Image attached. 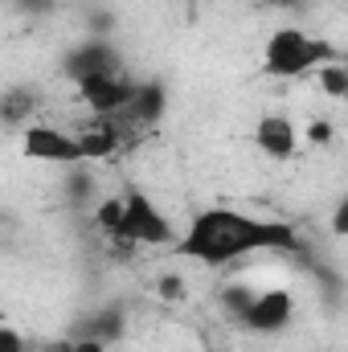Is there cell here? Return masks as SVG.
<instances>
[{
  "label": "cell",
  "instance_id": "obj_15",
  "mask_svg": "<svg viewBox=\"0 0 348 352\" xmlns=\"http://www.w3.org/2000/svg\"><path fill=\"white\" fill-rule=\"evenodd\" d=\"M254 4H274V8H299L303 0H254Z\"/></svg>",
  "mask_w": 348,
  "mask_h": 352
},
{
  "label": "cell",
  "instance_id": "obj_14",
  "mask_svg": "<svg viewBox=\"0 0 348 352\" xmlns=\"http://www.w3.org/2000/svg\"><path fill=\"white\" fill-rule=\"evenodd\" d=\"M312 140H316V144H324V140L332 144V127H328V123H312Z\"/></svg>",
  "mask_w": 348,
  "mask_h": 352
},
{
  "label": "cell",
  "instance_id": "obj_4",
  "mask_svg": "<svg viewBox=\"0 0 348 352\" xmlns=\"http://www.w3.org/2000/svg\"><path fill=\"white\" fill-rule=\"evenodd\" d=\"M21 152L37 164H54V168H74V164H87L83 156V144H78V131H62L54 123H33L21 131Z\"/></svg>",
  "mask_w": 348,
  "mask_h": 352
},
{
  "label": "cell",
  "instance_id": "obj_13",
  "mask_svg": "<svg viewBox=\"0 0 348 352\" xmlns=\"http://www.w3.org/2000/svg\"><path fill=\"white\" fill-rule=\"evenodd\" d=\"M0 352H29V340H25L12 324H4V328H0Z\"/></svg>",
  "mask_w": 348,
  "mask_h": 352
},
{
  "label": "cell",
  "instance_id": "obj_10",
  "mask_svg": "<svg viewBox=\"0 0 348 352\" xmlns=\"http://www.w3.org/2000/svg\"><path fill=\"white\" fill-rule=\"evenodd\" d=\"M37 111H41V98L33 87H4L0 94V115H4V127L8 131H25L37 123Z\"/></svg>",
  "mask_w": 348,
  "mask_h": 352
},
{
  "label": "cell",
  "instance_id": "obj_11",
  "mask_svg": "<svg viewBox=\"0 0 348 352\" xmlns=\"http://www.w3.org/2000/svg\"><path fill=\"white\" fill-rule=\"evenodd\" d=\"M316 87L324 90L328 98H348V66H345V58L328 62V66L316 74Z\"/></svg>",
  "mask_w": 348,
  "mask_h": 352
},
{
  "label": "cell",
  "instance_id": "obj_8",
  "mask_svg": "<svg viewBox=\"0 0 348 352\" xmlns=\"http://www.w3.org/2000/svg\"><path fill=\"white\" fill-rule=\"evenodd\" d=\"M299 127L287 119V115H262L259 123H254V148H259L266 160H291L295 152H299Z\"/></svg>",
  "mask_w": 348,
  "mask_h": 352
},
{
  "label": "cell",
  "instance_id": "obj_9",
  "mask_svg": "<svg viewBox=\"0 0 348 352\" xmlns=\"http://www.w3.org/2000/svg\"><path fill=\"white\" fill-rule=\"evenodd\" d=\"M123 62H119V54L107 45V41H87V45H74L70 54H66V62H62V70H66V78L70 82H83L90 74H102V70H119Z\"/></svg>",
  "mask_w": 348,
  "mask_h": 352
},
{
  "label": "cell",
  "instance_id": "obj_2",
  "mask_svg": "<svg viewBox=\"0 0 348 352\" xmlns=\"http://www.w3.org/2000/svg\"><path fill=\"white\" fill-rule=\"evenodd\" d=\"M336 45L299 29V25H283L274 29L266 41H262V74L266 78H283V82H295V78H307V74H320L328 62H336Z\"/></svg>",
  "mask_w": 348,
  "mask_h": 352
},
{
  "label": "cell",
  "instance_id": "obj_12",
  "mask_svg": "<svg viewBox=\"0 0 348 352\" xmlns=\"http://www.w3.org/2000/svg\"><path fill=\"white\" fill-rule=\"evenodd\" d=\"M328 230H332V238H348V192L332 205V213H328Z\"/></svg>",
  "mask_w": 348,
  "mask_h": 352
},
{
  "label": "cell",
  "instance_id": "obj_7",
  "mask_svg": "<svg viewBox=\"0 0 348 352\" xmlns=\"http://www.w3.org/2000/svg\"><path fill=\"white\" fill-rule=\"evenodd\" d=\"M164 111H168V90H164V82L140 78V87H135V94H131L127 111L115 115V119H119L127 131H148V127H156V123L164 119Z\"/></svg>",
  "mask_w": 348,
  "mask_h": 352
},
{
  "label": "cell",
  "instance_id": "obj_3",
  "mask_svg": "<svg viewBox=\"0 0 348 352\" xmlns=\"http://www.w3.org/2000/svg\"><path fill=\"white\" fill-rule=\"evenodd\" d=\"M111 242L135 246V250H168L173 254V246L180 242V230L144 188H123V217H119V230L111 234Z\"/></svg>",
  "mask_w": 348,
  "mask_h": 352
},
{
  "label": "cell",
  "instance_id": "obj_16",
  "mask_svg": "<svg viewBox=\"0 0 348 352\" xmlns=\"http://www.w3.org/2000/svg\"><path fill=\"white\" fill-rule=\"evenodd\" d=\"M345 66H348V58H345Z\"/></svg>",
  "mask_w": 348,
  "mask_h": 352
},
{
  "label": "cell",
  "instance_id": "obj_1",
  "mask_svg": "<svg viewBox=\"0 0 348 352\" xmlns=\"http://www.w3.org/2000/svg\"><path fill=\"white\" fill-rule=\"evenodd\" d=\"M299 246V230L279 217H259L234 205H209L197 209L193 221L180 230V242L173 246L176 258L197 266H234L250 254H283Z\"/></svg>",
  "mask_w": 348,
  "mask_h": 352
},
{
  "label": "cell",
  "instance_id": "obj_5",
  "mask_svg": "<svg viewBox=\"0 0 348 352\" xmlns=\"http://www.w3.org/2000/svg\"><path fill=\"white\" fill-rule=\"evenodd\" d=\"M135 87H140V78H131L123 66H119V70L90 74V78H83V82H74L78 98L87 102V111L107 115V119H115V115H123V111H127V102H131Z\"/></svg>",
  "mask_w": 348,
  "mask_h": 352
},
{
  "label": "cell",
  "instance_id": "obj_6",
  "mask_svg": "<svg viewBox=\"0 0 348 352\" xmlns=\"http://www.w3.org/2000/svg\"><path fill=\"white\" fill-rule=\"evenodd\" d=\"M291 316H295L291 291H283V287H262V291L250 295V303H246V311L238 316V324H242L246 332L274 336V332H283V328L291 324Z\"/></svg>",
  "mask_w": 348,
  "mask_h": 352
}]
</instances>
